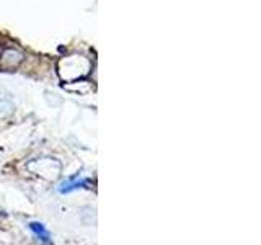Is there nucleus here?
Masks as SVG:
<instances>
[{"label": "nucleus", "mask_w": 261, "mask_h": 245, "mask_svg": "<svg viewBox=\"0 0 261 245\" xmlns=\"http://www.w3.org/2000/svg\"><path fill=\"white\" fill-rule=\"evenodd\" d=\"M87 183H88V182H87L85 178H82V177L75 175V177H72V178L64 180V182L61 183V186H59V191H61V193H70V191H73V190H77V188L85 186Z\"/></svg>", "instance_id": "nucleus-4"}, {"label": "nucleus", "mask_w": 261, "mask_h": 245, "mask_svg": "<svg viewBox=\"0 0 261 245\" xmlns=\"http://www.w3.org/2000/svg\"><path fill=\"white\" fill-rule=\"evenodd\" d=\"M27 168L33 174H36L38 177L47 180V182H53L57 177L61 175L62 165L59 160H56L53 157H41V159H35L31 160Z\"/></svg>", "instance_id": "nucleus-2"}, {"label": "nucleus", "mask_w": 261, "mask_h": 245, "mask_svg": "<svg viewBox=\"0 0 261 245\" xmlns=\"http://www.w3.org/2000/svg\"><path fill=\"white\" fill-rule=\"evenodd\" d=\"M15 110V106L12 102H8V100H0V118H7V116H10V114L13 113Z\"/></svg>", "instance_id": "nucleus-6"}, {"label": "nucleus", "mask_w": 261, "mask_h": 245, "mask_svg": "<svg viewBox=\"0 0 261 245\" xmlns=\"http://www.w3.org/2000/svg\"><path fill=\"white\" fill-rule=\"evenodd\" d=\"M92 69V62H90L85 56L72 54L67 57H62L57 65V72L62 80L65 82H75L82 77H85Z\"/></svg>", "instance_id": "nucleus-1"}, {"label": "nucleus", "mask_w": 261, "mask_h": 245, "mask_svg": "<svg viewBox=\"0 0 261 245\" xmlns=\"http://www.w3.org/2000/svg\"><path fill=\"white\" fill-rule=\"evenodd\" d=\"M21 61H23V56L18 51H13V49H7V51H4L2 59H0V62H2L5 69H15Z\"/></svg>", "instance_id": "nucleus-3"}, {"label": "nucleus", "mask_w": 261, "mask_h": 245, "mask_svg": "<svg viewBox=\"0 0 261 245\" xmlns=\"http://www.w3.org/2000/svg\"><path fill=\"white\" fill-rule=\"evenodd\" d=\"M30 227H31V231L35 232L43 242H51V235H49V232L46 231V227L41 223H31Z\"/></svg>", "instance_id": "nucleus-5"}]
</instances>
